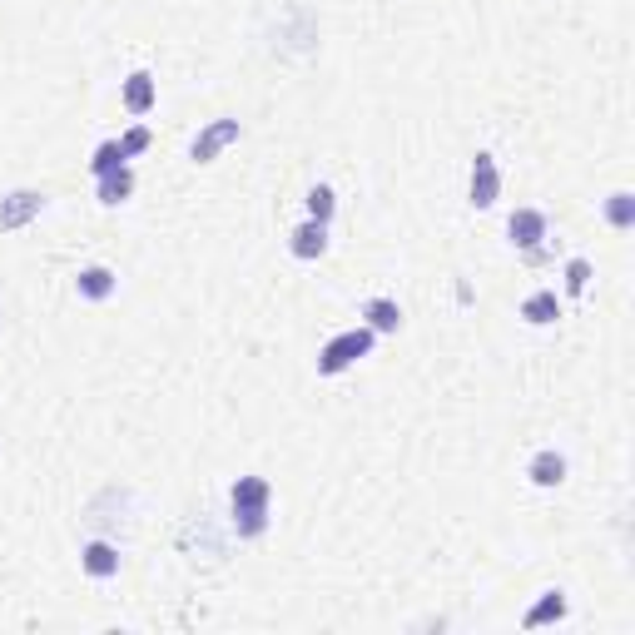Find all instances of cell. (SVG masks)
<instances>
[{
    "mask_svg": "<svg viewBox=\"0 0 635 635\" xmlns=\"http://www.w3.org/2000/svg\"><path fill=\"white\" fill-rule=\"evenodd\" d=\"M526 477H531L536 487H561V482H566V457H561L556 447H541V452L531 457Z\"/></svg>",
    "mask_w": 635,
    "mask_h": 635,
    "instance_id": "10",
    "label": "cell"
},
{
    "mask_svg": "<svg viewBox=\"0 0 635 635\" xmlns=\"http://www.w3.org/2000/svg\"><path fill=\"white\" fill-rule=\"evenodd\" d=\"M373 338H378V333H373L368 323H363V328H348V333H333V338L318 348V373H323V378L348 373L358 358H368V353H373Z\"/></svg>",
    "mask_w": 635,
    "mask_h": 635,
    "instance_id": "2",
    "label": "cell"
},
{
    "mask_svg": "<svg viewBox=\"0 0 635 635\" xmlns=\"http://www.w3.org/2000/svg\"><path fill=\"white\" fill-rule=\"evenodd\" d=\"M586 283H591V263L586 258H571L566 263V293H586Z\"/></svg>",
    "mask_w": 635,
    "mask_h": 635,
    "instance_id": "19",
    "label": "cell"
},
{
    "mask_svg": "<svg viewBox=\"0 0 635 635\" xmlns=\"http://www.w3.org/2000/svg\"><path fill=\"white\" fill-rule=\"evenodd\" d=\"M467 194H472L477 209H492V204L502 199V174H497V159H492V154H477V159H472V189H467Z\"/></svg>",
    "mask_w": 635,
    "mask_h": 635,
    "instance_id": "5",
    "label": "cell"
},
{
    "mask_svg": "<svg viewBox=\"0 0 635 635\" xmlns=\"http://www.w3.org/2000/svg\"><path fill=\"white\" fill-rule=\"evenodd\" d=\"M129 194H134V174H129V164H120L115 174H100V204H125Z\"/></svg>",
    "mask_w": 635,
    "mask_h": 635,
    "instance_id": "15",
    "label": "cell"
},
{
    "mask_svg": "<svg viewBox=\"0 0 635 635\" xmlns=\"http://www.w3.org/2000/svg\"><path fill=\"white\" fill-rule=\"evenodd\" d=\"M120 149H125V159H134V154H144L149 149V129L139 125V129H129L125 139H120Z\"/></svg>",
    "mask_w": 635,
    "mask_h": 635,
    "instance_id": "20",
    "label": "cell"
},
{
    "mask_svg": "<svg viewBox=\"0 0 635 635\" xmlns=\"http://www.w3.org/2000/svg\"><path fill=\"white\" fill-rule=\"evenodd\" d=\"M521 318H526L531 328H546V323L561 318V298H556L551 288H541V293H531V298L521 303Z\"/></svg>",
    "mask_w": 635,
    "mask_h": 635,
    "instance_id": "12",
    "label": "cell"
},
{
    "mask_svg": "<svg viewBox=\"0 0 635 635\" xmlns=\"http://www.w3.org/2000/svg\"><path fill=\"white\" fill-rule=\"evenodd\" d=\"M234 139H239V120H214V125H204L199 134H194L189 154H194V164H214Z\"/></svg>",
    "mask_w": 635,
    "mask_h": 635,
    "instance_id": "4",
    "label": "cell"
},
{
    "mask_svg": "<svg viewBox=\"0 0 635 635\" xmlns=\"http://www.w3.org/2000/svg\"><path fill=\"white\" fill-rule=\"evenodd\" d=\"M606 219H611V229H631L635 224V194H626V189L611 194V199H606Z\"/></svg>",
    "mask_w": 635,
    "mask_h": 635,
    "instance_id": "17",
    "label": "cell"
},
{
    "mask_svg": "<svg viewBox=\"0 0 635 635\" xmlns=\"http://www.w3.org/2000/svg\"><path fill=\"white\" fill-rule=\"evenodd\" d=\"M561 616H566V596H561V591H546V596L526 611V621H521V626H526V631H536V626H551V621H561Z\"/></svg>",
    "mask_w": 635,
    "mask_h": 635,
    "instance_id": "14",
    "label": "cell"
},
{
    "mask_svg": "<svg viewBox=\"0 0 635 635\" xmlns=\"http://www.w3.org/2000/svg\"><path fill=\"white\" fill-rule=\"evenodd\" d=\"M159 105V85H154V75L149 70H134L125 80V110L129 115H149Z\"/></svg>",
    "mask_w": 635,
    "mask_h": 635,
    "instance_id": "9",
    "label": "cell"
},
{
    "mask_svg": "<svg viewBox=\"0 0 635 635\" xmlns=\"http://www.w3.org/2000/svg\"><path fill=\"white\" fill-rule=\"evenodd\" d=\"M268 502H273V492H268L263 477H239L234 492H229L234 531H239V536H263V531H268Z\"/></svg>",
    "mask_w": 635,
    "mask_h": 635,
    "instance_id": "1",
    "label": "cell"
},
{
    "mask_svg": "<svg viewBox=\"0 0 635 635\" xmlns=\"http://www.w3.org/2000/svg\"><path fill=\"white\" fill-rule=\"evenodd\" d=\"M363 318H368L373 333H397V328H402V308H397L392 298H368V303H363Z\"/></svg>",
    "mask_w": 635,
    "mask_h": 635,
    "instance_id": "13",
    "label": "cell"
},
{
    "mask_svg": "<svg viewBox=\"0 0 635 635\" xmlns=\"http://www.w3.org/2000/svg\"><path fill=\"white\" fill-rule=\"evenodd\" d=\"M507 234L516 249H526V254H536L541 249V239H546V214H536V209H516L507 219Z\"/></svg>",
    "mask_w": 635,
    "mask_h": 635,
    "instance_id": "6",
    "label": "cell"
},
{
    "mask_svg": "<svg viewBox=\"0 0 635 635\" xmlns=\"http://www.w3.org/2000/svg\"><path fill=\"white\" fill-rule=\"evenodd\" d=\"M45 194L40 189H15V194H5L0 199V234H10V229H25L30 219H40L45 214Z\"/></svg>",
    "mask_w": 635,
    "mask_h": 635,
    "instance_id": "3",
    "label": "cell"
},
{
    "mask_svg": "<svg viewBox=\"0 0 635 635\" xmlns=\"http://www.w3.org/2000/svg\"><path fill=\"white\" fill-rule=\"evenodd\" d=\"M333 209H338V199H333V189H328V184H313V189H308V219H318V224H328V219H333Z\"/></svg>",
    "mask_w": 635,
    "mask_h": 635,
    "instance_id": "18",
    "label": "cell"
},
{
    "mask_svg": "<svg viewBox=\"0 0 635 635\" xmlns=\"http://www.w3.org/2000/svg\"><path fill=\"white\" fill-rule=\"evenodd\" d=\"M288 249H293V258H323L328 254V224H318V219L298 224L293 239H288Z\"/></svg>",
    "mask_w": 635,
    "mask_h": 635,
    "instance_id": "11",
    "label": "cell"
},
{
    "mask_svg": "<svg viewBox=\"0 0 635 635\" xmlns=\"http://www.w3.org/2000/svg\"><path fill=\"white\" fill-rule=\"evenodd\" d=\"M120 164H125V149H120V139H105V144L90 154V169H95V179H100V174H115Z\"/></svg>",
    "mask_w": 635,
    "mask_h": 635,
    "instance_id": "16",
    "label": "cell"
},
{
    "mask_svg": "<svg viewBox=\"0 0 635 635\" xmlns=\"http://www.w3.org/2000/svg\"><path fill=\"white\" fill-rule=\"evenodd\" d=\"M115 288H120V278H115L105 263H90V268H80V273H75V293H80V298H90V303H105Z\"/></svg>",
    "mask_w": 635,
    "mask_h": 635,
    "instance_id": "7",
    "label": "cell"
},
{
    "mask_svg": "<svg viewBox=\"0 0 635 635\" xmlns=\"http://www.w3.org/2000/svg\"><path fill=\"white\" fill-rule=\"evenodd\" d=\"M80 566H85V576L110 581V576H120V551H115L110 541H90V546L80 551Z\"/></svg>",
    "mask_w": 635,
    "mask_h": 635,
    "instance_id": "8",
    "label": "cell"
}]
</instances>
